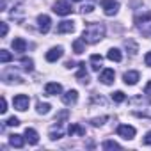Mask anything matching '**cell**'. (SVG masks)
<instances>
[{"mask_svg": "<svg viewBox=\"0 0 151 151\" xmlns=\"http://www.w3.org/2000/svg\"><path fill=\"white\" fill-rule=\"evenodd\" d=\"M117 135L126 139V140H132L135 137V128L133 126H128V124H119L117 126Z\"/></svg>", "mask_w": 151, "mask_h": 151, "instance_id": "6", "label": "cell"}, {"mask_svg": "<svg viewBox=\"0 0 151 151\" xmlns=\"http://www.w3.org/2000/svg\"><path fill=\"white\" fill-rule=\"evenodd\" d=\"M37 25H39V30H41L43 34H46V32L50 30V27H52L50 16H48V14H39V16H37Z\"/></svg>", "mask_w": 151, "mask_h": 151, "instance_id": "8", "label": "cell"}, {"mask_svg": "<svg viewBox=\"0 0 151 151\" xmlns=\"http://www.w3.org/2000/svg\"><path fill=\"white\" fill-rule=\"evenodd\" d=\"M144 93H146L147 96H151V82H147V86H146V89H144Z\"/></svg>", "mask_w": 151, "mask_h": 151, "instance_id": "36", "label": "cell"}, {"mask_svg": "<svg viewBox=\"0 0 151 151\" xmlns=\"http://www.w3.org/2000/svg\"><path fill=\"white\" fill-rule=\"evenodd\" d=\"M68 133H69V135H75V133H78V135H86V128H82V126H80V124H77V123H73V124H69Z\"/></svg>", "mask_w": 151, "mask_h": 151, "instance_id": "21", "label": "cell"}, {"mask_svg": "<svg viewBox=\"0 0 151 151\" xmlns=\"http://www.w3.org/2000/svg\"><path fill=\"white\" fill-rule=\"evenodd\" d=\"M114 78H116V73H114V69H110V68H107V69H103V71L100 73V82L105 84V86H110V84L114 82Z\"/></svg>", "mask_w": 151, "mask_h": 151, "instance_id": "7", "label": "cell"}, {"mask_svg": "<svg viewBox=\"0 0 151 151\" xmlns=\"http://www.w3.org/2000/svg\"><path fill=\"white\" fill-rule=\"evenodd\" d=\"M29 103H30V100H29V96H25V94H18V96H14V100H13L14 109L20 110V112L27 110V109H29Z\"/></svg>", "mask_w": 151, "mask_h": 151, "instance_id": "5", "label": "cell"}, {"mask_svg": "<svg viewBox=\"0 0 151 151\" xmlns=\"http://www.w3.org/2000/svg\"><path fill=\"white\" fill-rule=\"evenodd\" d=\"M0 112L2 114H6L7 112V101H6V98L2 96V103H0Z\"/></svg>", "mask_w": 151, "mask_h": 151, "instance_id": "31", "label": "cell"}, {"mask_svg": "<svg viewBox=\"0 0 151 151\" xmlns=\"http://www.w3.org/2000/svg\"><path fill=\"white\" fill-rule=\"evenodd\" d=\"M93 11H94V6H93V4H87V6L82 7V13H84V14H86V13H93Z\"/></svg>", "mask_w": 151, "mask_h": 151, "instance_id": "32", "label": "cell"}, {"mask_svg": "<svg viewBox=\"0 0 151 151\" xmlns=\"http://www.w3.org/2000/svg\"><path fill=\"white\" fill-rule=\"evenodd\" d=\"M6 124H7V126H18V124H20V119H18V117H9V119L6 121Z\"/></svg>", "mask_w": 151, "mask_h": 151, "instance_id": "30", "label": "cell"}, {"mask_svg": "<svg viewBox=\"0 0 151 151\" xmlns=\"http://www.w3.org/2000/svg\"><path fill=\"white\" fill-rule=\"evenodd\" d=\"M135 25L142 32V36L151 37V11H144L135 16Z\"/></svg>", "mask_w": 151, "mask_h": 151, "instance_id": "2", "label": "cell"}, {"mask_svg": "<svg viewBox=\"0 0 151 151\" xmlns=\"http://www.w3.org/2000/svg\"><path fill=\"white\" fill-rule=\"evenodd\" d=\"M13 59V55L7 52V50H0V62L2 64H6V62H9Z\"/></svg>", "mask_w": 151, "mask_h": 151, "instance_id": "24", "label": "cell"}, {"mask_svg": "<svg viewBox=\"0 0 151 151\" xmlns=\"http://www.w3.org/2000/svg\"><path fill=\"white\" fill-rule=\"evenodd\" d=\"M139 78H140L139 71H126V73L123 75V80H124V84H126V86H135Z\"/></svg>", "mask_w": 151, "mask_h": 151, "instance_id": "10", "label": "cell"}, {"mask_svg": "<svg viewBox=\"0 0 151 151\" xmlns=\"http://www.w3.org/2000/svg\"><path fill=\"white\" fill-rule=\"evenodd\" d=\"M112 100H114L116 103H123V101L126 100V96H124L123 91H116V93H112Z\"/></svg>", "mask_w": 151, "mask_h": 151, "instance_id": "23", "label": "cell"}, {"mask_svg": "<svg viewBox=\"0 0 151 151\" xmlns=\"http://www.w3.org/2000/svg\"><path fill=\"white\" fill-rule=\"evenodd\" d=\"M101 62H103V57L100 53H93L91 55V68H93V71H100Z\"/></svg>", "mask_w": 151, "mask_h": 151, "instance_id": "18", "label": "cell"}, {"mask_svg": "<svg viewBox=\"0 0 151 151\" xmlns=\"http://www.w3.org/2000/svg\"><path fill=\"white\" fill-rule=\"evenodd\" d=\"M121 146L117 144V142H114V140H105L103 142V149H119Z\"/></svg>", "mask_w": 151, "mask_h": 151, "instance_id": "27", "label": "cell"}, {"mask_svg": "<svg viewBox=\"0 0 151 151\" xmlns=\"http://www.w3.org/2000/svg\"><path fill=\"white\" fill-rule=\"evenodd\" d=\"M64 135V130H62V121H55V126L50 130V139L55 140V139H60Z\"/></svg>", "mask_w": 151, "mask_h": 151, "instance_id": "14", "label": "cell"}, {"mask_svg": "<svg viewBox=\"0 0 151 151\" xmlns=\"http://www.w3.org/2000/svg\"><path fill=\"white\" fill-rule=\"evenodd\" d=\"M13 48H14V52H25L27 50V41L22 39V37H16L13 41Z\"/></svg>", "mask_w": 151, "mask_h": 151, "instance_id": "19", "label": "cell"}, {"mask_svg": "<svg viewBox=\"0 0 151 151\" xmlns=\"http://www.w3.org/2000/svg\"><path fill=\"white\" fill-rule=\"evenodd\" d=\"M0 27H2V37H6L7 36V23L2 22V23H0Z\"/></svg>", "mask_w": 151, "mask_h": 151, "instance_id": "33", "label": "cell"}, {"mask_svg": "<svg viewBox=\"0 0 151 151\" xmlns=\"http://www.w3.org/2000/svg\"><path fill=\"white\" fill-rule=\"evenodd\" d=\"M77 100H78V93L75 91V89H71V91H68V93L62 94V101L66 105H75V103H77Z\"/></svg>", "mask_w": 151, "mask_h": 151, "instance_id": "12", "label": "cell"}, {"mask_svg": "<svg viewBox=\"0 0 151 151\" xmlns=\"http://www.w3.org/2000/svg\"><path fill=\"white\" fill-rule=\"evenodd\" d=\"M105 37V25L103 23H87L84 32H82V39L89 45H94L98 41H101Z\"/></svg>", "mask_w": 151, "mask_h": 151, "instance_id": "1", "label": "cell"}, {"mask_svg": "<svg viewBox=\"0 0 151 151\" xmlns=\"http://www.w3.org/2000/svg\"><path fill=\"white\" fill-rule=\"evenodd\" d=\"M45 93H46L48 96H57V94L62 93V86H60L59 82H50V84L45 86Z\"/></svg>", "mask_w": 151, "mask_h": 151, "instance_id": "9", "label": "cell"}, {"mask_svg": "<svg viewBox=\"0 0 151 151\" xmlns=\"http://www.w3.org/2000/svg\"><path fill=\"white\" fill-rule=\"evenodd\" d=\"M77 78H78L82 84H89V77H87V71H86V62H80V64H78Z\"/></svg>", "mask_w": 151, "mask_h": 151, "instance_id": "15", "label": "cell"}, {"mask_svg": "<svg viewBox=\"0 0 151 151\" xmlns=\"http://www.w3.org/2000/svg\"><path fill=\"white\" fill-rule=\"evenodd\" d=\"M25 139H27L29 144H37L39 142V135H37V132L34 128H27L25 130Z\"/></svg>", "mask_w": 151, "mask_h": 151, "instance_id": "16", "label": "cell"}, {"mask_svg": "<svg viewBox=\"0 0 151 151\" xmlns=\"http://www.w3.org/2000/svg\"><path fill=\"white\" fill-rule=\"evenodd\" d=\"M60 57H62V46H55V48H52V50L46 52V60L48 62H55Z\"/></svg>", "mask_w": 151, "mask_h": 151, "instance_id": "13", "label": "cell"}, {"mask_svg": "<svg viewBox=\"0 0 151 151\" xmlns=\"http://www.w3.org/2000/svg\"><path fill=\"white\" fill-rule=\"evenodd\" d=\"M144 144H146V146H151V132L146 133V137H144Z\"/></svg>", "mask_w": 151, "mask_h": 151, "instance_id": "35", "label": "cell"}, {"mask_svg": "<svg viewBox=\"0 0 151 151\" xmlns=\"http://www.w3.org/2000/svg\"><path fill=\"white\" fill-rule=\"evenodd\" d=\"M101 7L107 16H114L119 9V2L117 0H101Z\"/></svg>", "mask_w": 151, "mask_h": 151, "instance_id": "4", "label": "cell"}, {"mask_svg": "<svg viewBox=\"0 0 151 151\" xmlns=\"http://www.w3.org/2000/svg\"><path fill=\"white\" fill-rule=\"evenodd\" d=\"M105 121H107V117L103 116V117H94V119H93L91 123H93V126H101V124H103Z\"/></svg>", "mask_w": 151, "mask_h": 151, "instance_id": "29", "label": "cell"}, {"mask_svg": "<svg viewBox=\"0 0 151 151\" xmlns=\"http://www.w3.org/2000/svg\"><path fill=\"white\" fill-rule=\"evenodd\" d=\"M107 59L112 60V62H119V60L123 59V55H121V52H119L117 48H110L109 53H107Z\"/></svg>", "mask_w": 151, "mask_h": 151, "instance_id": "20", "label": "cell"}, {"mask_svg": "<svg viewBox=\"0 0 151 151\" xmlns=\"http://www.w3.org/2000/svg\"><path fill=\"white\" fill-rule=\"evenodd\" d=\"M73 50H75V53H84L86 52V41L84 39H75L73 41Z\"/></svg>", "mask_w": 151, "mask_h": 151, "instance_id": "22", "label": "cell"}, {"mask_svg": "<svg viewBox=\"0 0 151 151\" xmlns=\"http://www.w3.org/2000/svg\"><path fill=\"white\" fill-rule=\"evenodd\" d=\"M144 62H146V66H151V52H147L144 55Z\"/></svg>", "mask_w": 151, "mask_h": 151, "instance_id": "34", "label": "cell"}, {"mask_svg": "<svg viewBox=\"0 0 151 151\" xmlns=\"http://www.w3.org/2000/svg\"><path fill=\"white\" fill-rule=\"evenodd\" d=\"M75 30V23L71 20H64L57 25V32L59 34H68V32H73Z\"/></svg>", "mask_w": 151, "mask_h": 151, "instance_id": "11", "label": "cell"}, {"mask_svg": "<svg viewBox=\"0 0 151 151\" xmlns=\"http://www.w3.org/2000/svg\"><path fill=\"white\" fill-rule=\"evenodd\" d=\"M25 140H27V139H23V137H22V135H18V133L9 135V144H11V146H14V147H23Z\"/></svg>", "mask_w": 151, "mask_h": 151, "instance_id": "17", "label": "cell"}, {"mask_svg": "<svg viewBox=\"0 0 151 151\" xmlns=\"http://www.w3.org/2000/svg\"><path fill=\"white\" fill-rule=\"evenodd\" d=\"M50 109H52V105H50V103H41V101L37 103V112H39V114H48V112H50Z\"/></svg>", "mask_w": 151, "mask_h": 151, "instance_id": "26", "label": "cell"}, {"mask_svg": "<svg viewBox=\"0 0 151 151\" xmlns=\"http://www.w3.org/2000/svg\"><path fill=\"white\" fill-rule=\"evenodd\" d=\"M22 62H23V69H25V71H32V69H34V60H32V59L23 57Z\"/></svg>", "mask_w": 151, "mask_h": 151, "instance_id": "25", "label": "cell"}, {"mask_svg": "<svg viewBox=\"0 0 151 151\" xmlns=\"http://www.w3.org/2000/svg\"><path fill=\"white\" fill-rule=\"evenodd\" d=\"M73 2H80V0H73Z\"/></svg>", "mask_w": 151, "mask_h": 151, "instance_id": "37", "label": "cell"}, {"mask_svg": "<svg viewBox=\"0 0 151 151\" xmlns=\"http://www.w3.org/2000/svg\"><path fill=\"white\" fill-rule=\"evenodd\" d=\"M124 46H130V50H132L130 53H132V55H135V53H137V45H135V43H133L132 39H128V41H124Z\"/></svg>", "mask_w": 151, "mask_h": 151, "instance_id": "28", "label": "cell"}, {"mask_svg": "<svg viewBox=\"0 0 151 151\" xmlns=\"http://www.w3.org/2000/svg\"><path fill=\"white\" fill-rule=\"evenodd\" d=\"M53 13L59 14V16H68L73 13V7L69 2H66V0H57V2L53 4Z\"/></svg>", "mask_w": 151, "mask_h": 151, "instance_id": "3", "label": "cell"}]
</instances>
